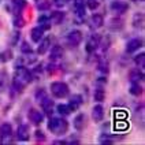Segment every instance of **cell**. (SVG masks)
I'll use <instances>...</instances> for the list:
<instances>
[{
	"mask_svg": "<svg viewBox=\"0 0 145 145\" xmlns=\"http://www.w3.org/2000/svg\"><path fill=\"white\" fill-rule=\"evenodd\" d=\"M54 144L62 145V144H67V141H63V140H57V141H54Z\"/></svg>",
	"mask_w": 145,
	"mask_h": 145,
	"instance_id": "cell-40",
	"label": "cell"
},
{
	"mask_svg": "<svg viewBox=\"0 0 145 145\" xmlns=\"http://www.w3.org/2000/svg\"><path fill=\"white\" fill-rule=\"evenodd\" d=\"M93 97H95V100H96L97 103H101V101H104L105 92H104V89H103V86H97L96 90H95V95H93Z\"/></svg>",
	"mask_w": 145,
	"mask_h": 145,
	"instance_id": "cell-26",
	"label": "cell"
},
{
	"mask_svg": "<svg viewBox=\"0 0 145 145\" xmlns=\"http://www.w3.org/2000/svg\"><path fill=\"white\" fill-rule=\"evenodd\" d=\"M18 40H19V33H18V32L12 33V40H11V42H12V44L15 45V44H16V41H18Z\"/></svg>",
	"mask_w": 145,
	"mask_h": 145,
	"instance_id": "cell-39",
	"label": "cell"
},
{
	"mask_svg": "<svg viewBox=\"0 0 145 145\" xmlns=\"http://www.w3.org/2000/svg\"><path fill=\"white\" fill-rule=\"evenodd\" d=\"M100 42H101V36H100V34L90 36L89 40L86 41V52H89V54L95 52V51L100 47Z\"/></svg>",
	"mask_w": 145,
	"mask_h": 145,
	"instance_id": "cell-7",
	"label": "cell"
},
{
	"mask_svg": "<svg viewBox=\"0 0 145 145\" xmlns=\"http://www.w3.org/2000/svg\"><path fill=\"white\" fill-rule=\"evenodd\" d=\"M104 118V108L101 104H97L92 108V119L95 122H100L103 121Z\"/></svg>",
	"mask_w": 145,
	"mask_h": 145,
	"instance_id": "cell-16",
	"label": "cell"
},
{
	"mask_svg": "<svg viewBox=\"0 0 145 145\" xmlns=\"http://www.w3.org/2000/svg\"><path fill=\"white\" fill-rule=\"evenodd\" d=\"M30 37H32V41H34V42H39V41L44 37V29H42L41 26L33 27L32 33H30Z\"/></svg>",
	"mask_w": 145,
	"mask_h": 145,
	"instance_id": "cell-21",
	"label": "cell"
},
{
	"mask_svg": "<svg viewBox=\"0 0 145 145\" xmlns=\"http://www.w3.org/2000/svg\"><path fill=\"white\" fill-rule=\"evenodd\" d=\"M134 63H136L141 70H144V67H145V54L144 52H140L137 56H134Z\"/></svg>",
	"mask_w": 145,
	"mask_h": 145,
	"instance_id": "cell-28",
	"label": "cell"
},
{
	"mask_svg": "<svg viewBox=\"0 0 145 145\" xmlns=\"http://www.w3.org/2000/svg\"><path fill=\"white\" fill-rule=\"evenodd\" d=\"M97 70L101 72V74L107 75L110 72V63H108V60L107 59H100L99 60V65H97Z\"/></svg>",
	"mask_w": 145,
	"mask_h": 145,
	"instance_id": "cell-24",
	"label": "cell"
},
{
	"mask_svg": "<svg viewBox=\"0 0 145 145\" xmlns=\"http://www.w3.org/2000/svg\"><path fill=\"white\" fill-rule=\"evenodd\" d=\"M133 26L136 29H142L144 27V14L142 12H137L133 16Z\"/></svg>",
	"mask_w": 145,
	"mask_h": 145,
	"instance_id": "cell-23",
	"label": "cell"
},
{
	"mask_svg": "<svg viewBox=\"0 0 145 145\" xmlns=\"http://www.w3.org/2000/svg\"><path fill=\"white\" fill-rule=\"evenodd\" d=\"M142 47V40L141 39H131V40L126 44V52L127 54H133L138 51V48Z\"/></svg>",
	"mask_w": 145,
	"mask_h": 145,
	"instance_id": "cell-12",
	"label": "cell"
},
{
	"mask_svg": "<svg viewBox=\"0 0 145 145\" xmlns=\"http://www.w3.org/2000/svg\"><path fill=\"white\" fill-rule=\"evenodd\" d=\"M74 1V10L80 19L85 18V0H72Z\"/></svg>",
	"mask_w": 145,
	"mask_h": 145,
	"instance_id": "cell-17",
	"label": "cell"
},
{
	"mask_svg": "<svg viewBox=\"0 0 145 145\" xmlns=\"http://www.w3.org/2000/svg\"><path fill=\"white\" fill-rule=\"evenodd\" d=\"M40 105L44 115H49V116L52 115V112H54V100H51L48 96H45L40 101Z\"/></svg>",
	"mask_w": 145,
	"mask_h": 145,
	"instance_id": "cell-9",
	"label": "cell"
},
{
	"mask_svg": "<svg viewBox=\"0 0 145 145\" xmlns=\"http://www.w3.org/2000/svg\"><path fill=\"white\" fill-rule=\"evenodd\" d=\"M105 84H107V78H105V75H104V77H100V78L97 80L96 86H104Z\"/></svg>",
	"mask_w": 145,
	"mask_h": 145,
	"instance_id": "cell-37",
	"label": "cell"
},
{
	"mask_svg": "<svg viewBox=\"0 0 145 145\" xmlns=\"http://www.w3.org/2000/svg\"><path fill=\"white\" fill-rule=\"evenodd\" d=\"M110 26H111V29H112V30H119V29H122V26H123V21H122L119 16L112 18V19H111V22H110Z\"/></svg>",
	"mask_w": 145,
	"mask_h": 145,
	"instance_id": "cell-27",
	"label": "cell"
},
{
	"mask_svg": "<svg viewBox=\"0 0 145 145\" xmlns=\"http://www.w3.org/2000/svg\"><path fill=\"white\" fill-rule=\"evenodd\" d=\"M86 3H88V7L90 8V10H96V8L99 7V1H97V0H88Z\"/></svg>",
	"mask_w": 145,
	"mask_h": 145,
	"instance_id": "cell-36",
	"label": "cell"
},
{
	"mask_svg": "<svg viewBox=\"0 0 145 145\" xmlns=\"http://www.w3.org/2000/svg\"><path fill=\"white\" fill-rule=\"evenodd\" d=\"M37 8L41 10V11L49 10V8H51V1H49V0H40V1L37 3Z\"/></svg>",
	"mask_w": 145,
	"mask_h": 145,
	"instance_id": "cell-32",
	"label": "cell"
},
{
	"mask_svg": "<svg viewBox=\"0 0 145 145\" xmlns=\"http://www.w3.org/2000/svg\"><path fill=\"white\" fill-rule=\"evenodd\" d=\"M86 123H88V121H86V115H85V114H78V115L74 118V122H72L74 127L78 130V131L85 129V127H86Z\"/></svg>",
	"mask_w": 145,
	"mask_h": 145,
	"instance_id": "cell-10",
	"label": "cell"
},
{
	"mask_svg": "<svg viewBox=\"0 0 145 145\" xmlns=\"http://www.w3.org/2000/svg\"><path fill=\"white\" fill-rule=\"evenodd\" d=\"M129 81L130 84H141L144 81V72L142 70H131L129 72Z\"/></svg>",
	"mask_w": 145,
	"mask_h": 145,
	"instance_id": "cell-13",
	"label": "cell"
},
{
	"mask_svg": "<svg viewBox=\"0 0 145 145\" xmlns=\"http://www.w3.org/2000/svg\"><path fill=\"white\" fill-rule=\"evenodd\" d=\"M12 59V51L11 49H6L0 54V62L6 63V62H10Z\"/></svg>",
	"mask_w": 145,
	"mask_h": 145,
	"instance_id": "cell-29",
	"label": "cell"
},
{
	"mask_svg": "<svg viewBox=\"0 0 145 145\" xmlns=\"http://www.w3.org/2000/svg\"><path fill=\"white\" fill-rule=\"evenodd\" d=\"M34 138L37 140V141H41V142H44L47 137H45V134H44V131L42 130H36L34 131Z\"/></svg>",
	"mask_w": 145,
	"mask_h": 145,
	"instance_id": "cell-34",
	"label": "cell"
},
{
	"mask_svg": "<svg viewBox=\"0 0 145 145\" xmlns=\"http://www.w3.org/2000/svg\"><path fill=\"white\" fill-rule=\"evenodd\" d=\"M22 48H21V51L24 52V54H32V48H30V45L25 41V42H22V45H21Z\"/></svg>",
	"mask_w": 145,
	"mask_h": 145,
	"instance_id": "cell-35",
	"label": "cell"
},
{
	"mask_svg": "<svg viewBox=\"0 0 145 145\" xmlns=\"http://www.w3.org/2000/svg\"><path fill=\"white\" fill-rule=\"evenodd\" d=\"M51 49V55H49V59H51V62H57V60H60L62 56H63V48L60 47V45H54Z\"/></svg>",
	"mask_w": 145,
	"mask_h": 145,
	"instance_id": "cell-18",
	"label": "cell"
},
{
	"mask_svg": "<svg viewBox=\"0 0 145 145\" xmlns=\"http://www.w3.org/2000/svg\"><path fill=\"white\" fill-rule=\"evenodd\" d=\"M33 81V72L25 67H18L14 72V81H12V92L15 93H22V90L26 88Z\"/></svg>",
	"mask_w": 145,
	"mask_h": 145,
	"instance_id": "cell-1",
	"label": "cell"
},
{
	"mask_svg": "<svg viewBox=\"0 0 145 145\" xmlns=\"http://www.w3.org/2000/svg\"><path fill=\"white\" fill-rule=\"evenodd\" d=\"M82 104V96L81 95H72V97H70V100H69V108H70V111L74 112V111H77L78 108L81 107Z\"/></svg>",
	"mask_w": 145,
	"mask_h": 145,
	"instance_id": "cell-11",
	"label": "cell"
},
{
	"mask_svg": "<svg viewBox=\"0 0 145 145\" xmlns=\"http://www.w3.org/2000/svg\"><path fill=\"white\" fill-rule=\"evenodd\" d=\"M48 130L56 136H62L69 130V123L65 118H51L48 122Z\"/></svg>",
	"mask_w": 145,
	"mask_h": 145,
	"instance_id": "cell-2",
	"label": "cell"
},
{
	"mask_svg": "<svg viewBox=\"0 0 145 145\" xmlns=\"http://www.w3.org/2000/svg\"><path fill=\"white\" fill-rule=\"evenodd\" d=\"M57 112L60 114L62 116H67V115H70L71 111H70V108H69V105L67 104H59L57 105Z\"/></svg>",
	"mask_w": 145,
	"mask_h": 145,
	"instance_id": "cell-30",
	"label": "cell"
},
{
	"mask_svg": "<svg viewBox=\"0 0 145 145\" xmlns=\"http://www.w3.org/2000/svg\"><path fill=\"white\" fill-rule=\"evenodd\" d=\"M12 141V126L11 123H3L0 126V142L1 144H10Z\"/></svg>",
	"mask_w": 145,
	"mask_h": 145,
	"instance_id": "cell-4",
	"label": "cell"
},
{
	"mask_svg": "<svg viewBox=\"0 0 145 145\" xmlns=\"http://www.w3.org/2000/svg\"><path fill=\"white\" fill-rule=\"evenodd\" d=\"M51 93L56 99H65L69 96L70 89H69V85L65 82H54L51 85Z\"/></svg>",
	"mask_w": 145,
	"mask_h": 145,
	"instance_id": "cell-3",
	"label": "cell"
},
{
	"mask_svg": "<svg viewBox=\"0 0 145 145\" xmlns=\"http://www.w3.org/2000/svg\"><path fill=\"white\" fill-rule=\"evenodd\" d=\"M45 96H47V92H45V89H44V88L37 89V90H36V95H34V97H36V100H37L39 103H40V101H41V100H42V99H44Z\"/></svg>",
	"mask_w": 145,
	"mask_h": 145,
	"instance_id": "cell-33",
	"label": "cell"
},
{
	"mask_svg": "<svg viewBox=\"0 0 145 145\" xmlns=\"http://www.w3.org/2000/svg\"><path fill=\"white\" fill-rule=\"evenodd\" d=\"M89 24H90V26H92V27H95V29H97V27H101V26H103V24H104V18H103V15H101V14H93V15H92V18H90V21H89Z\"/></svg>",
	"mask_w": 145,
	"mask_h": 145,
	"instance_id": "cell-20",
	"label": "cell"
},
{
	"mask_svg": "<svg viewBox=\"0 0 145 145\" xmlns=\"http://www.w3.org/2000/svg\"><path fill=\"white\" fill-rule=\"evenodd\" d=\"M14 26L15 27H24L25 26V19L22 18V14L14 15Z\"/></svg>",
	"mask_w": 145,
	"mask_h": 145,
	"instance_id": "cell-31",
	"label": "cell"
},
{
	"mask_svg": "<svg viewBox=\"0 0 145 145\" xmlns=\"http://www.w3.org/2000/svg\"><path fill=\"white\" fill-rule=\"evenodd\" d=\"M66 1H67V0H52V3H54L56 7H63L66 4Z\"/></svg>",
	"mask_w": 145,
	"mask_h": 145,
	"instance_id": "cell-38",
	"label": "cell"
},
{
	"mask_svg": "<svg viewBox=\"0 0 145 145\" xmlns=\"http://www.w3.org/2000/svg\"><path fill=\"white\" fill-rule=\"evenodd\" d=\"M142 86H141V84H130V88H129V92L130 95H133V96H141L142 95Z\"/></svg>",
	"mask_w": 145,
	"mask_h": 145,
	"instance_id": "cell-25",
	"label": "cell"
},
{
	"mask_svg": "<svg viewBox=\"0 0 145 145\" xmlns=\"http://www.w3.org/2000/svg\"><path fill=\"white\" fill-rule=\"evenodd\" d=\"M15 137L18 141H27L29 137H30V129H29V125H19L18 129H16V133H15Z\"/></svg>",
	"mask_w": 145,
	"mask_h": 145,
	"instance_id": "cell-6",
	"label": "cell"
},
{
	"mask_svg": "<svg viewBox=\"0 0 145 145\" xmlns=\"http://www.w3.org/2000/svg\"><path fill=\"white\" fill-rule=\"evenodd\" d=\"M27 118H29V121L32 122L33 125H40L44 121V112H40L39 110L32 108L29 111V114H27Z\"/></svg>",
	"mask_w": 145,
	"mask_h": 145,
	"instance_id": "cell-8",
	"label": "cell"
},
{
	"mask_svg": "<svg viewBox=\"0 0 145 145\" xmlns=\"http://www.w3.org/2000/svg\"><path fill=\"white\" fill-rule=\"evenodd\" d=\"M111 10H112L115 14L122 15V14H125L129 10V6H127V3H123V1H114L112 4H111Z\"/></svg>",
	"mask_w": 145,
	"mask_h": 145,
	"instance_id": "cell-15",
	"label": "cell"
},
{
	"mask_svg": "<svg viewBox=\"0 0 145 145\" xmlns=\"http://www.w3.org/2000/svg\"><path fill=\"white\" fill-rule=\"evenodd\" d=\"M66 41L70 47H78L82 41V33L81 30H72L66 36Z\"/></svg>",
	"mask_w": 145,
	"mask_h": 145,
	"instance_id": "cell-5",
	"label": "cell"
},
{
	"mask_svg": "<svg viewBox=\"0 0 145 145\" xmlns=\"http://www.w3.org/2000/svg\"><path fill=\"white\" fill-rule=\"evenodd\" d=\"M26 7V0H12V11L14 15L22 14V11Z\"/></svg>",
	"mask_w": 145,
	"mask_h": 145,
	"instance_id": "cell-19",
	"label": "cell"
},
{
	"mask_svg": "<svg viewBox=\"0 0 145 145\" xmlns=\"http://www.w3.org/2000/svg\"><path fill=\"white\" fill-rule=\"evenodd\" d=\"M51 24H55V25H59L63 22V19H65V12H62V11H54L51 15Z\"/></svg>",
	"mask_w": 145,
	"mask_h": 145,
	"instance_id": "cell-22",
	"label": "cell"
},
{
	"mask_svg": "<svg viewBox=\"0 0 145 145\" xmlns=\"http://www.w3.org/2000/svg\"><path fill=\"white\" fill-rule=\"evenodd\" d=\"M0 1H1V0H0Z\"/></svg>",
	"mask_w": 145,
	"mask_h": 145,
	"instance_id": "cell-41",
	"label": "cell"
},
{
	"mask_svg": "<svg viewBox=\"0 0 145 145\" xmlns=\"http://www.w3.org/2000/svg\"><path fill=\"white\" fill-rule=\"evenodd\" d=\"M51 48V39L49 37H42L39 41V48H37V54L39 55H44L48 52V49Z\"/></svg>",
	"mask_w": 145,
	"mask_h": 145,
	"instance_id": "cell-14",
	"label": "cell"
}]
</instances>
